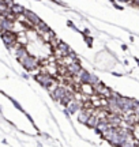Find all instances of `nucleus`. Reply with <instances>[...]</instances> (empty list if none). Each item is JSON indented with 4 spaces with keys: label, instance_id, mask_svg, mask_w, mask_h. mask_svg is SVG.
I'll list each match as a JSON object with an SVG mask.
<instances>
[{
    "label": "nucleus",
    "instance_id": "obj_1",
    "mask_svg": "<svg viewBox=\"0 0 139 147\" xmlns=\"http://www.w3.org/2000/svg\"><path fill=\"white\" fill-rule=\"evenodd\" d=\"M70 52H71V49L68 48V45H65L64 42H60L59 45L52 51V53H53V56L56 57V60H57V59L64 57L65 55H68Z\"/></svg>",
    "mask_w": 139,
    "mask_h": 147
},
{
    "label": "nucleus",
    "instance_id": "obj_2",
    "mask_svg": "<svg viewBox=\"0 0 139 147\" xmlns=\"http://www.w3.org/2000/svg\"><path fill=\"white\" fill-rule=\"evenodd\" d=\"M0 36H1V40H3V42L7 47H11V45H14L16 42V33L11 32V30H7V32H4Z\"/></svg>",
    "mask_w": 139,
    "mask_h": 147
},
{
    "label": "nucleus",
    "instance_id": "obj_3",
    "mask_svg": "<svg viewBox=\"0 0 139 147\" xmlns=\"http://www.w3.org/2000/svg\"><path fill=\"white\" fill-rule=\"evenodd\" d=\"M79 91L80 93H83L86 95H91L94 94L96 91H94V87H93V84L90 82H86V80H82L79 84Z\"/></svg>",
    "mask_w": 139,
    "mask_h": 147
},
{
    "label": "nucleus",
    "instance_id": "obj_4",
    "mask_svg": "<svg viewBox=\"0 0 139 147\" xmlns=\"http://www.w3.org/2000/svg\"><path fill=\"white\" fill-rule=\"evenodd\" d=\"M53 36H55V33L52 32L51 29H47V30H45V32L40 36V40H41L43 42H49L51 40H52V37H53Z\"/></svg>",
    "mask_w": 139,
    "mask_h": 147
},
{
    "label": "nucleus",
    "instance_id": "obj_5",
    "mask_svg": "<svg viewBox=\"0 0 139 147\" xmlns=\"http://www.w3.org/2000/svg\"><path fill=\"white\" fill-rule=\"evenodd\" d=\"M98 119H97L94 115H91V116H89V119H87V121H86V125L87 127H91V128H96L97 127V124H98Z\"/></svg>",
    "mask_w": 139,
    "mask_h": 147
},
{
    "label": "nucleus",
    "instance_id": "obj_6",
    "mask_svg": "<svg viewBox=\"0 0 139 147\" xmlns=\"http://www.w3.org/2000/svg\"><path fill=\"white\" fill-rule=\"evenodd\" d=\"M10 11H11V12H14L15 15H18V14L23 12V11H25V8H23L22 5H19V4H12L10 7Z\"/></svg>",
    "mask_w": 139,
    "mask_h": 147
},
{
    "label": "nucleus",
    "instance_id": "obj_7",
    "mask_svg": "<svg viewBox=\"0 0 139 147\" xmlns=\"http://www.w3.org/2000/svg\"><path fill=\"white\" fill-rule=\"evenodd\" d=\"M128 4H131L132 7H139V0H131Z\"/></svg>",
    "mask_w": 139,
    "mask_h": 147
}]
</instances>
